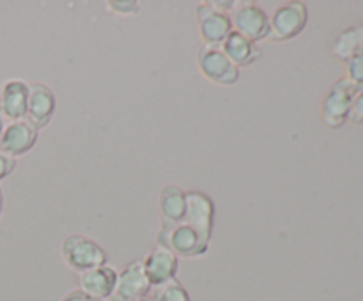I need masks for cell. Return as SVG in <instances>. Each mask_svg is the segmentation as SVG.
<instances>
[{
	"instance_id": "cell-15",
	"label": "cell",
	"mask_w": 363,
	"mask_h": 301,
	"mask_svg": "<svg viewBox=\"0 0 363 301\" xmlns=\"http://www.w3.org/2000/svg\"><path fill=\"white\" fill-rule=\"evenodd\" d=\"M158 204L162 223L177 225V223L184 222V216H186V191L183 188L176 186V184H169V186L162 188Z\"/></svg>"
},
{
	"instance_id": "cell-11",
	"label": "cell",
	"mask_w": 363,
	"mask_h": 301,
	"mask_svg": "<svg viewBox=\"0 0 363 301\" xmlns=\"http://www.w3.org/2000/svg\"><path fill=\"white\" fill-rule=\"evenodd\" d=\"M57 99L52 89L45 84H30L28 85V105L27 117L25 119L35 127L43 130L50 124V120L55 115Z\"/></svg>"
},
{
	"instance_id": "cell-4",
	"label": "cell",
	"mask_w": 363,
	"mask_h": 301,
	"mask_svg": "<svg viewBox=\"0 0 363 301\" xmlns=\"http://www.w3.org/2000/svg\"><path fill=\"white\" fill-rule=\"evenodd\" d=\"M357 91L358 89L351 85L346 78H340L328 89L321 103V117L326 126L339 130L350 120L351 105H353Z\"/></svg>"
},
{
	"instance_id": "cell-14",
	"label": "cell",
	"mask_w": 363,
	"mask_h": 301,
	"mask_svg": "<svg viewBox=\"0 0 363 301\" xmlns=\"http://www.w3.org/2000/svg\"><path fill=\"white\" fill-rule=\"evenodd\" d=\"M28 84L23 80H9L4 84L0 92V112L4 119L21 120L27 117Z\"/></svg>"
},
{
	"instance_id": "cell-10",
	"label": "cell",
	"mask_w": 363,
	"mask_h": 301,
	"mask_svg": "<svg viewBox=\"0 0 363 301\" xmlns=\"http://www.w3.org/2000/svg\"><path fill=\"white\" fill-rule=\"evenodd\" d=\"M38 142V130L27 119L13 120L4 127L0 138V152L16 159L18 156L27 154Z\"/></svg>"
},
{
	"instance_id": "cell-9",
	"label": "cell",
	"mask_w": 363,
	"mask_h": 301,
	"mask_svg": "<svg viewBox=\"0 0 363 301\" xmlns=\"http://www.w3.org/2000/svg\"><path fill=\"white\" fill-rule=\"evenodd\" d=\"M184 223L194 227L204 239L211 241L215 225V204L202 191H186V216Z\"/></svg>"
},
{
	"instance_id": "cell-18",
	"label": "cell",
	"mask_w": 363,
	"mask_h": 301,
	"mask_svg": "<svg viewBox=\"0 0 363 301\" xmlns=\"http://www.w3.org/2000/svg\"><path fill=\"white\" fill-rule=\"evenodd\" d=\"M152 297H155V301H191L188 290L176 278L156 287Z\"/></svg>"
},
{
	"instance_id": "cell-12",
	"label": "cell",
	"mask_w": 363,
	"mask_h": 301,
	"mask_svg": "<svg viewBox=\"0 0 363 301\" xmlns=\"http://www.w3.org/2000/svg\"><path fill=\"white\" fill-rule=\"evenodd\" d=\"M142 266H144V273L151 287L156 289V287L176 278L177 268H179V259L172 251L167 250V248L156 246L155 250H151L145 255Z\"/></svg>"
},
{
	"instance_id": "cell-24",
	"label": "cell",
	"mask_w": 363,
	"mask_h": 301,
	"mask_svg": "<svg viewBox=\"0 0 363 301\" xmlns=\"http://www.w3.org/2000/svg\"><path fill=\"white\" fill-rule=\"evenodd\" d=\"M4 127H6V119H4L2 112H0V138H2V133H4Z\"/></svg>"
},
{
	"instance_id": "cell-25",
	"label": "cell",
	"mask_w": 363,
	"mask_h": 301,
	"mask_svg": "<svg viewBox=\"0 0 363 301\" xmlns=\"http://www.w3.org/2000/svg\"><path fill=\"white\" fill-rule=\"evenodd\" d=\"M133 301H155V297H152V296H144V297H138V300H133Z\"/></svg>"
},
{
	"instance_id": "cell-16",
	"label": "cell",
	"mask_w": 363,
	"mask_h": 301,
	"mask_svg": "<svg viewBox=\"0 0 363 301\" xmlns=\"http://www.w3.org/2000/svg\"><path fill=\"white\" fill-rule=\"evenodd\" d=\"M220 50L229 57V60L236 67L252 66L261 57V50H259L257 42H252L250 39L243 38L236 30L230 32L229 38L220 46Z\"/></svg>"
},
{
	"instance_id": "cell-5",
	"label": "cell",
	"mask_w": 363,
	"mask_h": 301,
	"mask_svg": "<svg viewBox=\"0 0 363 301\" xmlns=\"http://www.w3.org/2000/svg\"><path fill=\"white\" fill-rule=\"evenodd\" d=\"M229 14L230 21H233V28L238 34L250 39L252 42L268 39L269 16L259 4H236V7Z\"/></svg>"
},
{
	"instance_id": "cell-20",
	"label": "cell",
	"mask_w": 363,
	"mask_h": 301,
	"mask_svg": "<svg viewBox=\"0 0 363 301\" xmlns=\"http://www.w3.org/2000/svg\"><path fill=\"white\" fill-rule=\"evenodd\" d=\"M108 9L112 13L123 14V16H130V14H138L140 13V4L133 2V0H112V2L106 4Z\"/></svg>"
},
{
	"instance_id": "cell-6",
	"label": "cell",
	"mask_w": 363,
	"mask_h": 301,
	"mask_svg": "<svg viewBox=\"0 0 363 301\" xmlns=\"http://www.w3.org/2000/svg\"><path fill=\"white\" fill-rule=\"evenodd\" d=\"M197 62L202 76L208 78L213 84L229 87V85L238 84V80H240V67L234 66L229 57L220 48L202 46L199 50Z\"/></svg>"
},
{
	"instance_id": "cell-2",
	"label": "cell",
	"mask_w": 363,
	"mask_h": 301,
	"mask_svg": "<svg viewBox=\"0 0 363 301\" xmlns=\"http://www.w3.org/2000/svg\"><path fill=\"white\" fill-rule=\"evenodd\" d=\"M62 259L73 271L85 273L89 269L108 264V254L99 243L84 234H71L62 241Z\"/></svg>"
},
{
	"instance_id": "cell-1",
	"label": "cell",
	"mask_w": 363,
	"mask_h": 301,
	"mask_svg": "<svg viewBox=\"0 0 363 301\" xmlns=\"http://www.w3.org/2000/svg\"><path fill=\"white\" fill-rule=\"evenodd\" d=\"M209 243L211 241L204 239L194 227L184 222L177 223V225L162 223L158 236H156V246L167 248L177 259L202 257L208 254Z\"/></svg>"
},
{
	"instance_id": "cell-13",
	"label": "cell",
	"mask_w": 363,
	"mask_h": 301,
	"mask_svg": "<svg viewBox=\"0 0 363 301\" xmlns=\"http://www.w3.org/2000/svg\"><path fill=\"white\" fill-rule=\"evenodd\" d=\"M80 290H84L89 296L96 300H108L112 297L117 283V271L112 266H99V268L89 269V271L80 273Z\"/></svg>"
},
{
	"instance_id": "cell-22",
	"label": "cell",
	"mask_w": 363,
	"mask_h": 301,
	"mask_svg": "<svg viewBox=\"0 0 363 301\" xmlns=\"http://www.w3.org/2000/svg\"><path fill=\"white\" fill-rule=\"evenodd\" d=\"M14 169H16V159L0 152V181L6 179L9 174H13Z\"/></svg>"
},
{
	"instance_id": "cell-21",
	"label": "cell",
	"mask_w": 363,
	"mask_h": 301,
	"mask_svg": "<svg viewBox=\"0 0 363 301\" xmlns=\"http://www.w3.org/2000/svg\"><path fill=\"white\" fill-rule=\"evenodd\" d=\"M350 120L354 124H363V89H358L351 105Z\"/></svg>"
},
{
	"instance_id": "cell-8",
	"label": "cell",
	"mask_w": 363,
	"mask_h": 301,
	"mask_svg": "<svg viewBox=\"0 0 363 301\" xmlns=\"http://www.w3.org/2000/svg\"><path fill=\"white\" fill-rule=\"evenodd\" d=\"M152 290L147 276L144 273L142 261H131L124 266L121 271H117V283L113 290L112 301H133L138 297L149 296Z\"/></svg>"
},
{
	"instance_id": "cell-17",
	"label": "cell",
	"mask_w": 363,
	"mask_h": 301,
	"mask_svg": "<svg viewBox=\"0 0 363 301\" xmlns=\"http://www.w3.org/2000/svg\"><path fill=\"white\" fill-rule=\"evenodd\" d=\"M363 52V23L357 27H350L337 35L333 42V53L337 59L347 62L351 57L358 55Z\"/></svg>"
},
{
	"instance_id": "cell-23",
	"label": "cell",
	"mask_w": 363,
	"mask_h": 301,
	"mask_svg": "<svg viewBox=\"0 0 363 301\" xmlns=\"http://www.w3.org/2000/svg\"><path fill=\"white\" fill-rule=\"evenodd\" d=\"M60 301H101V300H96V297L85 294L84 290L74 289V290H69L67 294H64L62 300H60Z\"/></svg>"
},
{
	"instance_id": "cell-3",
	"label": "cell",
	"mask_w": 363,
	"mask_h": 301,
	"mask_svg": "<svg viewBox=\"0 0 363 301\" xmlns=\"http://www.w3.org/2000/svg\"><path fill=\"white\" fill-rule=\"evenodd\" d=\"M308 9L303 2H287L269 16V41L284 42L298 38L307 27Z\"/></svg>"
},
{
	"instance_id": "cell-7",
	"label": "cell",
	"mask_w": 363,
	"mask_h": 301,
	"mask_svg": "<svg viewBox=\"0 0 363 301\" xmlns=\"http://www.w3.org/2000/svg\"><path fill=\"white\" fill-rule=\"evenodd\" d=\"M199 16V32L204 41V46L220 48L227 38H229L233 28L230 14L216 9L211 2H202L197 6Z\"/></svg>"
},
{
	"instance_id": "cell-26",
	"label": "cell",
	"mask_w": 363,
	"mask_h": 301,
	"mask_svg": "<svg viewBox=\"0 0 363 301\" xmlns=\"http://www.w3.org/2000/svg\"><path fill=\"white\" fill-rule=\"evenodd\" d=\"M2 209H4V195H2V190H0V216H2Z\"/></svg>"
},
{
	"instance_id": "cell-19",
	"label": "cell",
	"mask_w": 363,
	"mask_h": 301,
	"mask_svg": "<svg viewBox=\"0 0 363 301\" xmlns=\"http://www.w3.org/2000/svg\"><path fill=\"white\" fill-rule=\"evenodd\" d=\"M344 78L357 89H363V52L347 60Z\"/></svg>"
}]
</instances>
